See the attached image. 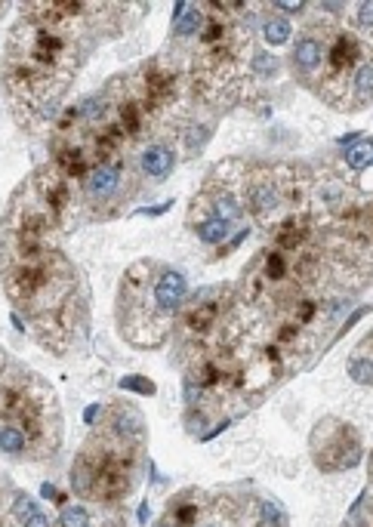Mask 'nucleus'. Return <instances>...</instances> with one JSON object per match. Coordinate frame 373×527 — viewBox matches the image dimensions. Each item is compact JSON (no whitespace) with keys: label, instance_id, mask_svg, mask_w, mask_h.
<instances>
[{"label":"nucleus","instance_id":"nucleus-1","mask_svg":"<svg viewBox=\"0 0 373 527\" xmlns=\"http://www.w3.org/2000/svg\"><path fill=\"white\" fill-rule=\"evenodd\" d=\"M185 290H188V281L182 271L161 269L155 287H151V302H155V309L161 315H173L182 306V300H185Z\"/></svg>","mask_w":373,"mask_h":527},{"label":"nucleus","instance_id":"nucleus-2","mask_svg":"<svg viewBox=\"0 0 373 527\" xmlns=\"http://www.w3.org/2000/svg\"><path fill=\"white\" fill-rule=\"evenodd\" d=\"M139 167H142V173L148 176V179H167L176 167V151L170 148L167 142H157V145H151V148L142 151Z\"/></svg>","mask_w":373,"mask_h":527},{"label":"nucleus","instance_id":"nucleus-3","mask_svg":"<svg viewBox=\"0 0 373 527\" xmlns=\"http://www.w3.org/2000/svg\"><path fill=\"white\" fill-rule=\"evenodd\" d=\"M117 186H121V170L111 167V164H102V167H96L90 176H87L84 192L90 201H111V194L117 192Z\"/></svg>","mask_w":373,"mask_h":527},{"label":"nucleus","instance_id":"nucleus-4","mask_svg":"<svg viewBox=\"0 0 373 527\" xmlns=\"http://www.w3.org/2000/svg\"><path fill=\"white\" fill-rule=\"evenodd\" d=\"M321 59H324V47H321L318 37H302V41H296V49H293V65L299 68V71H315V68L321 65Z\"/></svg>","mask_w":373,"mask_h":527},{"label":"nucleus","instance_id":"nucleus-5","mask_svg":"<svg viewBox=\"0 0 373 527\" xmlns=\"http://www.w3.org/2000/svg\"><path fill=\"white\" fill-rule=\"evenodd\" d=\"M201 22H204V16H201L198 6L179 3V6H176V12H173V34H176V37L194 34V31L201 28Z\"/></svg>","mask_w":373,"mask_h":527},{"label":"nucleus","instance_id":"nucleus-6","mask_svg":"<svg viewBox=\"0 0 373 527\" xmlns=\"http://www.w3.org/2000/svg\"><path fill=\"white\" fill-rule=\"evenodd\" d=\"M0 450L3 453H22L25 450V431L19 425H0Z\"/></svg>","mask_w":373,"mask_h":527},{"label":"nucleus","instance_id":"nucleus-7","mask_svg":"<svg viewBox=\"0 0 373 527\" xmlns=\"http://www.w3.org/2000/svg\"><path fill=\"white\" fill-rule=\"evenodd\" d=\"M198 238L207 240V244H223L225 238H229V222L223 219H207L198 225Z\"/></svg>","mask_w":373,"mask_h":527},{"label":"nucleus","instance_id":"nucleus-8","mask_svg":"<svg viewBox=\"0 0 373 527\" xmlns=\"http://www.w3.org/2000/svg\"><path fill=\"white\" fill-rule=\"evenodd\" d=\"M262 34H265V41H269L271 47H281V43L290 41V25L284 22L281 16H278V19H265Z\"/></svg>","mask_w":373,"mask_h":527},{"label":"nucleus","instance_id":"nucleus-9","mask_svg":"<svg viewBox=\"0 0 373 527\" xmlns=\"http://www.w3.org/2000/svg\"><path fill=\"white\" fill-rule=\"evenodd\" d=\"M370 74H373V65L370 62H361V68L355 71V96L361 105L370 102Z\"/></svg>","mask_w":373,"mask_h":527},{"label":"nucleus","instance_id":"nucleus-10","mask_svg":"<svg viewBox=\"0 0 373 527\" xmlns=\"http://www.w3.org/2000/svg\"><path fill=\"white\" fill-rule=\"evenodd\" d=\"M370 151H373L370 139H361V142H358L355 148L346 155V161H349L352 170H364V167H370Z\"/></svg>","mask_w":373,"mask_h":527},{"label":"nucleus","instance_id":"nucleus-11","mask_svg":"<svg viewBox=\"0 0 373 527\" xmlns=\"http://www.w3.org/2000/svg\"><path fill=\"white\" fill-rule=\"evenodd\" d=\"M59 524L62 527H90V512L80 509V506H68V509H62Z\"/></svg>","mask_w":373,"mask_h":527},{"label":"nucleus","instance_id":"nucleus-12","mask_svg":"<svg viewBox=\"0 0 373 527\" xmlns=\"http://www.w3.org/2000/svg\"><path fill=\"white\" fill-rule=\"evenodd\" d=\"M238 213H241V210H238V201H235V194H223V198L216 201V216H213V219H223V222H229V219H235Z\"/></svg>","mask_w":373,"mask_h":527},{"label":"nucleus","instance_id":"nucleus-13","mask_svg":"<svg viewBox=\"0 0 373 527\" xmlns=\"http://www.w3.org/2000/svg\"><path fill=\"white\" fill-rule=\"evenodd\" d=\"M259 522L281 527V524H284V515H281V509H278L275 503H259Z\"/></svg>","mask_w":373,"mask_h":527},{"label":"nucleus","instance_id":"nucleus-14","mask_svg":"<svg viewBox=\"0 0 373 527\" xmlns=\"http://www.w3.org/2000/svg\"><path fill=\"white\" fill-rule=\"evenodd\" d=\"M12 512H16V515L25 522V518L31 515V512H37V506L31 503V497H28V493H16V503H12Z\"/></svg>","mask_w":373,"mask_h":527},{"label":"nucleus","instance_id":"nucleus-15","mask_svg":"<svg viewBox=\"0 0 373 527\" xmlns=\"http://www.w3.org/2000/svg\"><path fill=\"white\" fill-rule=\"evenodd\" d=\"M352 377L358 379V383L361 385H370V358H361V364H358V361H352Z\"/></svg>","mask_w":373,"mask_h":527},{"label":"nucleus","instance_id":"nucleus-16","mask_svg":"<svg viewBox=\"0 0 373 527\" xmlns=\"http://www.w3.org/2000/svg\"><path fill=\"white\" fill-rule=\"evenodd\" d=\"M124 389H139L142 395H151V392H155V385H151V383H139V377H130V379H124Z\"/></svg>","mask_w":373,"mask_h":527},{"label":"nucleus","instance_id":"nucleus-17","mask_svg":"<svg viewBox=\"0 0 373 527\" xmlns=\"http://www.w3.org/2000/svg\"><path fill=\"white\" fill-rule=\"evenodd\" d=\"M22 524H25V527H49V518L43 515V512H31V515L25 518Z\"/></svg>","mask_w":373,"mask_h":527},{"label":"nucleus","instance_id":"nucleus-18","mask_svg":"<svg viewBox=\"0 0 373 527\" xmlns=\"http://www.w3.org/2000/svg\"><path fill=\"white\" fill-rule=\"evenodd\" d=\"M198 385H194L192 383V379H185V404H194V401H198Z\"/></svg>","mask_w":373,"mask_h":527}]
</instances>
